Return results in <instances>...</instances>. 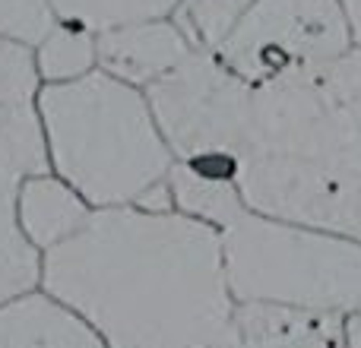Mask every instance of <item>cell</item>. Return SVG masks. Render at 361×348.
Listing matches in <instances>:
<instances>
[{
	"label": "cell",
	"mask_w": 361,
	"mask_h": 348,
	"mask_svg": "<svg viewBox=\"0 0 361 348\" xmlns=\"http://www.w3.org/2000/svg\"><path fill=\"white\" fill-rule=\"evenodd\" d=\"M42 292L108 348H222L235 313L222 235L175 209H95L42 256Z\"/></svg>",
	"instance_id": "6da1fadb"
},
{
	"label": "cell",
	"mask_w": 361,
	"mask_h": 348,
	"mask_svg": "<svg viewBox=\"0 0 361 348\" xmlns=\"http://www.w3.org/2000/svg\"><path fill=\"white\" fill-rule=\"evenodd\" d=\"M48 165L92 209L140 206L175 168L143 89L92 70L38 92Z\"/></svg>",
	"instance_id": "7a4b0ae2"
},
{
	"label": "cell",
	"mask_w": 361,
	"mask_h": 348,
	"mask_svg": "<svg viewBox=\"0 0 361 348\" xmlns=\"http://www.w3.org/2000/svg\"><path fill=\"white\" fill-rule=\"evenodd\" d=\"M235 304L361 313V241L244 209L222 231Z\"/></svg>",
	"instance_id": "3957f363"
},
{
	"label": "cell",
	"mask_w": 361,
	"mask_h": 348,
	"mask_svg": "<svg viewBox=\"0 0 361 348\" xmlns=\"http://www.w3.org/2000/svg\"><path fill=\"white\" fill-rule=\"evenodd\" d=\"M250 156L361 174V48L254 86Z\"/></svg>",
	"instance_id": "277c9868"
},
{
	"label": "cell",
	"mask_w": 361,
	"mask_h": 348,
	"mask_svg": "<svg viewBox=\"0 0 361 348\" xmlns=\"http://www.w3.org/2000/svg\"><path fill=\"white\" fill-rule=\"evenodd\" d=\"M146 99L178 165L238 184L254 108L250 82L231 73L212 51H193L146 89Z\"/></svg>",
	"instance_id": "5b68a950"
},
{
	"label": "cell",
	"mask_w": 361,
	"mask_h": 348,
	"mask_svg": "<svg viewBox=\"0 0 361 348\" xmlns=\"http://www.w3.org/2000/svg\"><path fill=\"white\" fill-rule=\"evenodd\" d=\"M38 92L32 48L0 42V307L42 288V254L25 241L16 212L25 180L51 171Z\"/></svg>",
	"instance_id": "8992f818"
},
{
	"label": "cell",
	"mask_w": 361,
	"mask_h": 348,
	"mask_svg": "<svg viewBox=\"0 0 361 348\" xmlns=\"http://www.w3.org/2000/svg\"><path fill=\"white\" fill-rule=\"evenodd\" d=\"M355 48L339 0H254L216 57L250 86Z\"/></svg>",
	"instance_id": "52a82bcc"
},
{
	"label": "cell",
	"mask_w": 361,
	"mask_h": 348,
	"mask_svg": "<svg viewBox=\"0 0 361 348\" xmlns=\"http://www.w3.org/2000/svg\"><path fill=\"white\" fill-rule=\"evenodd\" d=\"M193 51L197 48L187 42L184 32L171 19H149V23L99 32V70L143 92L180 67Z\"/></svg>",
	"instance_id": "ba28073f"
},
{
	"label": "cell",
	"mask_w": 361,
	"mask_h": 348,
	"mask_svg": "<svg viewBox=\"0 0 361 348\" xmlns=\"http://www.w3.org/2000/svg\"><path fill=\"white\" fill-rule=\"evenodd\" d=\"M222 348H345V317L282 304H235Z\"/></svg>",
	"instance_id": "9c48e42d"
},
{
	"label": "cell",
	"mask_w": 361,
	"mask_h": 348,
	"mask_svg": "<svg viewBox=\"0 0 361 348\" xmlns=\"http://www.w3.org/2000/svg\"><path fill=\"white\" fill-rule=\"evenodd\" d=\"M0 348H108L102 336L48 292H29L0 307Z\"/></svg>",
	"instance_id": "30bf717a"
},
{
	"label": "cell",
	"mask_w": 361,
	"mask_h": 348,
	"mask_svg": "<svg viewBox=\"0 0 361 348\" xmlns=\"http://www.w3.org/2000/svg\"><path fill=\"white\" fill-rule=\"evenodd\" d=\"M16 212L25 241L44 256L80 235L95 209L63 178H57L54 171H42L23 184Z\"/></svg>",
	"instance_id": "8fae6325"
},
{
	"label": "cell",
	"mask_w": 361,
	"mask_h": 348,
	"mask_svg": "<svg viewBox=\"0 0 361 348\" xmlns=\"http://www.w3.org/2000/svg\"><path fill=\"white\" fill-rule=\"evenodd\" d=\"M169 187H171L175 212L209 225L219 235L247 209L235 180L209 178V174H200V171L187 168V165H178V162L169 174Z\"/></svg>",
	"instance_id": "7c38bea8"
},
{
	"label": "cell",
	"mask_w": 361,
	"mask_h": 348,
	"mask_svg": "<svg viewBox=\"0 0 361 348\" xmlns=\"http://www.w3.org/2000/svg\"><path fill=\"white\" fill-rule=\"evenodd\" d=\"M32 54H35V70L42 86L73 82L99 70V35L82 29V25L57 19L48 35L32 48Z\"/></svg>",
	"instance_id": "4fadbf2b"
},
{
	"label": "cell",
	"mask_w": 361,
	"mask_h": 348,
	"mask_svg": "<svg viewBox=\"0 0 361 348\" xmlns=\"http://www.w3.org/2000/svg\"><path fill=\"white\" fill-rule=\"evenodd\" d=\"M180 0H51L61 23L82 25L89 32H108L149 19H171Z\"/></svg>",
	"instance_id": "5bb4252c"
},
{
	"label": "cell",
	"mask_w": 361,
	"mask_h": 348,
	"mask_svg": "<svg viewBox=\"0 0 361 348\" xmlns=\"http://www.w3.org/2000/svg\"><path fill=\"white\" fill-rule=\"evenodd\" d=\"M250 4L254 0H180L178 10L171 13V23L197 51L216 54Z\"/></svg>",
	"instance_id": "9a60e30c"
},
{
	"label": "cell",
	"mask_w": 361,
	"mask_h": 348,
	"mask_svg": "<svg viewBox=\"0 0 361 348\" xmlns=\"http://www.w3.org/2000/svg\"><path fill=\"white\" fill-rule=\"evenodd\" d=\"M54 23L51 0H0V42L35 48Z\"/></svg>",
	"instance_id": "2e32d148"
},
{
	"label": "cell",
	"mask_w": 361,
	"mask_h": 348,
	"mask_svg": "<svg viewBox=\"0 0 361 348\" xmlns=\"http://www.w3.org/2000/svg\"><path fill=\"white\" fill-rule=\"evenodd\" d=\"M339 6H343V13H345L352 42H355V48H361V0H339Z\"/></svg>",
	"instance_id": "e0dca14e"
},
{
	"label": "cell",
	"mask_w": 361,
	"mask_h": 348,
	"mask_svg": "<svg viewBox=\"0 0 361 348\" xmlns=\"http://www.w3.org/2000/svg\"><path fill=\"white\" fill-rule=\"evenodd\" d=\"M345 348H361V313L345 317Z\"/></svg>",
	"instance_id": "ac0fdd59"
}]
</instances>
